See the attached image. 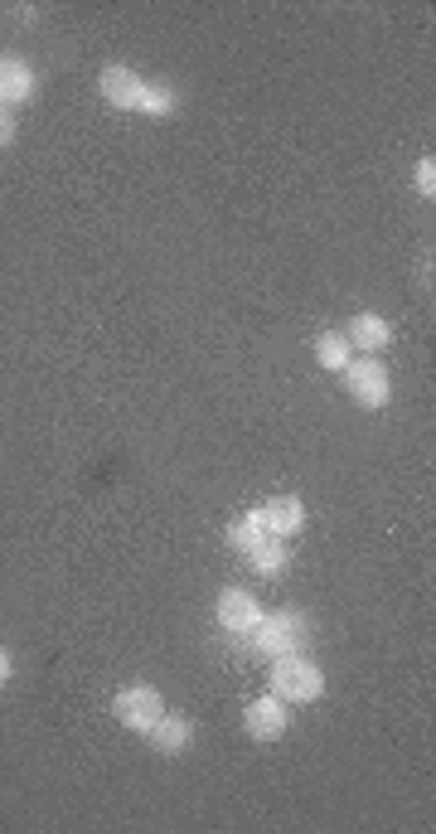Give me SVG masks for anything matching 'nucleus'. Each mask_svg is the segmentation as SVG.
<instances>
[{"mask_svg":"<svg viewBox=\"0 0 436 834\" xmlns=\"http://www.w3.org/2000/svg\"><path fill=\"white\" fill-rule=\"evenodd\" d=\"M272 694L286 704H310L325 694V674L306 660V655H277L272 660Z\"/></svg>","mask_w":436,"mask_h":834,"instance_id":"obj_1","label":"nucleus"},{"mask_svg":"<svg viewBox=\"0 0 436 834\" xmlns=\"http://www.w3.org/2000/svg\"><path fill=\"white\" fill-rule=\"evenodd\" d=\"M253 635H257V650L277 660V655H296L310 641V621L300 611H272V617L257 621Z\"/></svg>","mask_w":436,"mask_h":834,"instance_id":"obj_2","label":"nucleus"},{"mask_svg":"<svg viewBox=\"0 0 436 834\" xmlns=\"http://www.w3.org/2000/svg\"><path fill=\"white\" fill-rule=\"evenodd\" d=\"M345 383H349V393H355L363 408H383V403L393 399V379H388V369H383L379 359H349L345 364Z\"/></svg>","mask_w":436,"mask_h":834,"instance_id":"obj_3","label":"nucleus"},{"mask_svg":"<svg viewBox=\"0 0 436 834\" xmlns=\"http://www.w3.org/2000/svg\"><path fill=\"white\" fill-rule=\"evenodd\" d=\"M112 708H117V723L121 728H137V733H145V728L165 713V698H161V690H151V684H131V690L117 694V704H112Z\"/></svg>","mask_w":436,"mask_h":834,"instance_id":"obj_4","label":"nucleus"},{"mask_svg":"<svg viewBox=\"0 0 436 834\" xmlns=\"http://www.w3.org/2000/svg\"><path fill=\"white\" fill-rule=\"evenodd\" d=\"M262 617H267V611L257 607L253 592H243V587H223V592H218V626H223V631L253 635Z\"/></svg>","mask_w":436,"mask_h":834,"instance_id":"obj_5","label":"nucleus"},{"mask_svg":"<svg viewBox=\"0 0 436 834\" xmlns=\"http://www.w3.org/2000/svg\"><path fill=\"white\" fill-rule=\"evenodd\" d=\"M98 88H102V98H107V108H117V112H141L145 83H141L127 64H107V68H102V73H98Z\"/></svg>","mask_w":436,"mask_h":834,"instance_id":"obj_6","label":"nucleus"},{"mask_svg":"<svg viewBox=\"0 0 436 834\" xmlns=\"http://www.w3.org/2000/svg\"><path fill=\"white\" fill-rule=\"evenodd\" d=\"M243 723H247V733H253L257 743H277V737L286 733V698H277V694L253 698L247 713H243Z\"/></svg>","mask_w":436,"mask_h":834,"instance_id":"obj_7","label":"nucleus"},{"mask_svg":"<svg viewBox=\"0 0 436 834\" xmlns=\"http://www.w3.org/2000/svg\"><path fill=\"white\" fill-rule=\"evenodd\" d=\"M262 525H267V534H277V539H286V534H296L300 525H306V505H300L296 495H272L262 509Z\"/></svg>","mask_w":436,"mask_h":834,"instance_id":"obj_8","label":"nucleus"},{"mask_svg":"<svg viewBox=\"0 0 436 834\" xmlns=\"http://www.w3.org/2000/svg\"><path fill=\"white\" fill-rule=\"evenodd\" d=\"M35 98V68L25 59H0V108Z\"/></svg>","mask_w":436,"mask_h":834,"instance_id":"obj_9","label":"nucleus"},{"mask_svg":"<svg viewBox=\"0 0 436 834\" xmlns=\"http://www.w3.org/2000/svg\"><path fill=\"white\" fill-rule=\"evenodd\" d=\"M345 340H349V345H359V350H369V354H373V350H383V345L393 340V326H388L383 316H373V311H359V316L349 320Z\"/></svg>","mask_w":436,"mask_h":834,"instance_id":"obj_10","label":"nucleus"},{"mask_svg":"<svg viewBox=\"0 0 436 834\" xmlns=\"http://www.w3.org/2000/svg\"><path fill=\"white\" fill-rule=\"evenodd\" d=\"M145 737H151L161 753H184V747H190V737H194V728L184 723V718H175V713H161L151 728H145Z\"/></svg>","mask_w":436,"mask_h":834,"instance_id":"obj_11","label":"nucleus"},{"mask_svg":"<svg viewBox=\"0 0 436 834\" xmlns=\"http://www.w3.org/2000/svg\"><path fill=\"white\" fill-rule=\"evenodd\" d=\"M349 340H345V330H325V336L316 340V359H320V369H335V374H345V364H349Z\"/></svg>","mask_w":436,"mask_h":834,"instance_id":"obj_12","label":"nucleus"},{"mask_svg":"<svg viewBox=\"0 0 436 834\" xmlns=\"http://www.w3.org/2000/svg\"><path fill=\"white\" fill-rule=\"evenodd\" d=\"M262 539H267V525H262V515H257V509H253V515H243L233 529H228V544H233L238 554H253Z\"/></svg>","mask_w":436,"mask_h":834,"instance_id":"obj_13","label":"nucleus"},{"mask_svg":"<svg viewBox=\"0 0 436 834\" xmlns=\"http://www.w3.org/2000/svg\"><path fill=\"white\" fill-rule=\"evenodd\" d=\"M247 558H253V568L262 572V578H277V572L286 568V544H282V539H277V534H267L262 544H257V548H253V554H247Z\"/></svg>","mask_w":436,"mask_h":834,"instance_id":"obj_14","label":"nucleus"},{"mask_svg":"<svg viewBox=\"0 0 436 834\" xmlns=\"http://www.w3.org/2000/svg\"><path fill=\"white\" fill-rule=\"evenodd\" d=\"M141 112H151V117H170V112H175V92H170V88H161V83H145Z\"/></svg>","mask_w":436,"mask_h":834,"instance_id":"obj_15","label":"nucleus"},{"mask_svg":"<svg viewBox=\"0 0 436 834\" xmlns=\"http://www.w3.org/2000/svg\"><path fill=\"white\" fill-rule=\"evenodd\" d=\"M418 194H427V200L436 194V161H432V155L418 165Z\"/></svg>","mask_w":436,"mask_h":834,"instance_id":"obj_16","label":"nucleus"},{"mask_svg":"<svg viewBox=\"0 0 436 834\" xmlns=\"http://www.w3.org/2000/svg\"><path fill=\"white\" fill-rule=\"evenodd\" d=\"M10 141H15V112L0 108V146H10Z\"/></svg>","mask_w":436,"mask_h":834,"instance_id":"obj_17","label":"nucleus"},{"mask_svg":"<svg viewBox=\"0 0 436 834\" xmlns=\"http://www.w3.org/2000/svg\"><path fill=\"white\" fill-rule=\"evenodd\" d=\"M5 680H10V650L0 645V684H5Z\"/></svg>","mask_w":436,"mask_h":834,"instance_id":"obj_18","label":"nucleus"}]
</instances>
